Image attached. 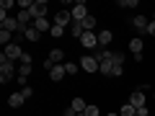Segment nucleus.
Masks as SVG:
<instances>
[{"instance_id":"obj_1","label":"nucleus","mask_w":155,"mask_h":116,"mask_svg":"<svg viewBox=\"0 0 155 116\" xmlns=\"http://www.w3.org/2000/svg\"><path fill=\"white\" fill-rule=\"evenodd\" d=\"M16 70H18V67H16V62H11L5 54H0V83H3V85H5V83H11V80H13V75H16Z\"/></svg>"},{"instance_id":"obj_2","label":"nucleus","mask_w":155,"mask_h":116,"mask_svg":"<svg viewBox=\"0 0 155 116\" xmlns=\"http://www.w3.org/2000/svg\"><path fill=\"white\" fill-rule=\"evenodd\" d=\"M80 44H83L85 47V49H98V34H96V31H85L83 34V36H80Z\"/></svg>"},{"instance_id":"obj_3","label":"nucleus","mask_w":155,"mask_h":116,"mask_svg":"<svg viewBox=\"0 0 155 116\" xmlns=\"http://www.w3.org/2000/svg\"><path fill=\"white\" fill-rule=\"evenodd\" d=\"M78 65H80V70H85V72H98V70H101V65L93 60V54L80 57V62H78Z\"/></svg>"},{"instance_id":"obj_4","label":"nucleus","mask_w":155,"mask_h":116,"mask_svg":"<svg viewBox=\"0 0 155 116\" xmlns=\"http://www.w3.org/2000/svg\"><path fill=\"white\" fill-rule=\"evenodd\" d=\"M3 49H5V52H3V54H5L8 57V60H11V62H21V57H23V49H21V44H16V41H13V44H8V47H3Z\"/></svg>"},{"instance_id":"obj_5","label":"nucleus","mask_w":155,"mask_h":116,"mask_svg":"<svg viewBox=\"0 0 155 116\" xmlns=\"http://www.w3.org/2000/svg\"><path fill=\"white\" fill-rule=\"evenodd\" d=\"M72 13V21H85L88 18V8H85V3H75V5L70 8Z\"/></svg>"},{"instance_id":"obj_6","label":"nucleus","mask_w":155,"mask_h":116,"mask_svg":"<svg viewBox=\"0 0 155 116\" xmlns=\"http://www.w3.org/2000/svg\"><path fill=\"white\" fill-rule=\"evenodd\" d=\"M31 16H34V21H36V18H47V0H34Z\"/></svg>"},{"instance_id":"obj_7","label":"nucleus","mask_w":155,"mask_h":116,"mask_svg":"<svg viewBox=\"0 0 155 116\" xmlns=\"http://www.w3.org/2000/svg\"><path fill=\"white\" fill-rule=\"evenodd\" d=\"M54 23L67 28V26L72 23V13H70V11H57V13H54Z\"/></svg>"},{"instance_id":"obj_8","label":"nucleus","mask_w":155,"mask_h":116,"mask_svg":"<svg viewBox=\"0 0 155 116\" xmlns=\"http://www.w3.org/2000/svg\"><path fill=\"white\" fill-rule=\"evenodd\" d=\"M18 23H21V31L23 28H28V26H34V16H31V11H18Z\"/></svg>"},{"instance_id":"obj_9","label":"nucleus","mask_w":155,"mask_h":116,"mask_svg":"<svg viewBox=\"0 0 155 116\" xmlns=\"http://www.w3.org/2000/svg\"><path fill=\"white\" fill-rule=\"evenodd\" d=\"M93 60L98 62V65H106V62H111V52H109V49H101V47H98V49L93 52ZM111 65H114V62H111Z\"/></svg>"},{"instance_id":"obj_10","label":"nucleus","mask_w":155,"mask_h":116,"mask_svg":"<svg viewBox=\"0 0 155 116\" xmlns=\"http://www.w3.org/2000/svg\"><path fill=\"white\" fill-rule=\"evenodd\" d=\"M147 23H150V21H147V18H145V16H134V18H132V26L137 28V31L142 34V36H145V34H147Z\"/></svg>"},{"instance_id":"obj_11","label":"nucleus","mask_w":155,"mask_h":116,"mask_svg":"<svg viewBox=\"0 0 155 116\" xmlns=\"http://www.w3.org/2000/svg\"><path fill=\"white\" fill-rule=\"evenodd\" d=\"M129 103H132L134 108H142V106H147V103H145V93H142V90H134V93L129 95Z\"/></svg>"},{"instance_id":"obj_12","label":"nucleus","mask_w":155,"mask_h":116,"mask_svg":"<svg viewBox=\"0 0 155 116\" xmlns=\"http://www.w3.org/2000/svg\"><path fill=\"white\" fill-rule=\"evenodd\" d=\"M111 39H114V34H111L109 28H104V31H98V47H101V49H106V47L111 44Z\"/></svg>"},{"instance_id":"obj_13","label":"nucleus","mask_w":155,"mask_h":116,"mask_svg":"<svg viewBox=\"0 0 155 116\" xmlns=\"http://www.w3.org/2000/svg\"><path fill=\"white\" fill-rule=\"evenodd\" d=\"M23 101H26V98H23L21 90H18V93H11V95H8V106H11V108H21Z\"/></svg>"},{"instance_id":"obj_14","label":"nucleus","mask_w":155,"mask_h":116,"mask_svg":"<svg viewBox=\"0 0 155 116\" xmlns=\"http://www.w3.org/2000/svg\"><path fill=\"white\" fill-rule=\"evenodd\" d=\"M65 75H67V70H65V65H57L54 70L49 72V80H52V83H60V80H62V77H65Z\"/></svg>"},{"instance_id":"obj_15","label":"nucleus","mask_w":155,"mask_h":116,"mask_svg":"<svg viewBox=\"0 0 155 116\" xmlns=\"http://www.w3.org/2000/svg\"><path fill=\"white\" fill-rule=\"evenodd\" d=\"M3 28L13 34V31H21V23H18V18H11V16H8L5 21H3Z\"/></svg>"},{"instance_id":"obj_16","label":"nucleus","mask_w":155,"mask_h":116,"mask_svg":"<svg viewBox=\"0 0 155 116\" xmlns=\"http://www.w3.org/2000/svg\"><path fill=\"white\" fill-rule=\"evenodd\" d=\"M34 28H36L39 34H47V31H52V26H49V21H47V18H36V21H34Z\"/></svg>"},{"instance_id":"obj_17","label":"nucleus","mask_w":155,"mask_h":116,"mask_svg":"<svg viewBox=\"0 0 155 116\" xmlns=\"http://www.w3.org/2000/svg\"><path fill=\"white\" fill-rule=\"evenodd\" d=\"M70 108L75 111V114H85V108H88V103H85L83 98H72V103H70Z\"/></svg>"},{"instance_id":"obj_18","label":"nucleus","mask_w":155,"mask_h":116,"mask_svg":"<svg viewBox=\"0 0 155 116\" xmlns=\"http://www.w3.org/2000/svg\"><path fill=\"white\" fill-rule=\"evenodd\" d=\"M70 34H72L75 39H80V36H83V34H85V28H83V21H72V23H70Z\"/></svg>"},{"instance_id":"obj_19","label":"nucleus","mask_w":155,"mask_h":116,"mask_svg":"<svg viewBox=\"0 0 155 116\" xmlns=\"http://www.w3.org/2000/svg\"><path fill=\"white\" fill-rule=\"evenodd\" d=\"M47 60H49V62H54V65H62V60H65V52H62V49H52Z\"/></svg>"},{"instance_id":"obj_20","label":"nucleus","mask_w":155,"mask_h":116,"mask_svg":"<svg viewBox=\"0 0 155 116\" xmlns=\"http://www.w3.org/2000/svg\"><path fill=\"white\" fill-rule=\"evenodd\" d=\"M129 52H132V54H142V39L140 36H134L132 41H129Z\"/></svg>"},{"instance_id":"obj_21","label":"nucleus","mask_w":155,"mask_h":116,"mask_svg":"<svg viewBox=\"0 0 155 116\" xmlns=\"http://www.w3.org/2000/svg\"><path fill=\"white\" fill-rule=\"evenodd\" d=\"M23 36H26L28 41H39V39H41V34H39L34 26H28V28H23Z\"/></svg>"},{"instance_id":"obj_22","label":"nucleus","mask_w":155,"mask_h":116,"mask_svg":"<svg viewBox=\"0 0 155 116\" xmlns=\"http://www.w3.org/2000/svg\"><path fill=\"white\" fill-rule=\"evenodd\" d=\"M119 116H137V108H134L132 103H124L122 108H119Z\"/></svg>"},{"instance_id":"obj_23","label":"nucleus","mask_w":155,"mask_h":116,"mask_svg":"<svg viewBox=\"0 0 155 116\" xmlns=\"http://www.w3.org/2000/svg\"><path fill=\"white\" fill-rule=\"evenodd\" d=\"M52 36H54V39H62V36H65V26H57V23H52Z\"/></svg>"},{"instance_id":"obj_24","label":"nucleus","mask_w":155,"mask_h":116,"mask_svg":"<svg viewBox=\"0 0 155 116\" xmlns=\"http://www.w3.org/2000/svg\"><path fill=\"white\" fill-rule=\"evenodd\" d=\"M0 44H3V47L13 44V39H11V31H5V28H3V31H0Z\"/></svg>"},{"instance_id":"obj_25","label":"nucleus","mask_w":155,"mask_h":116,"mask_svg":"<svg viewBox=\"0 0 155 116\" xmlns=\"http://www.w3.org/2000/svg\"><path fill=\"white\" fill-rule=\"evenodd\" d=\"M111 62L122 67V65H124V52H111Z\"/></svg>"},{"instance_id":"obj_26","label":"nucleus","mask_w":155,"mask_h":116,"mask_svg":"<svg viewBox=\"0 0 155 116\" xmlns=\"http://www.w3.org/2000/svg\"><path fill=\"white\" fill-rule=\"evenodd\" d=\"M83 28H85V31H93V28H96V16H88V18H85V21H83Z\"/></svg>"},{"instance_id":"obj_27","label":"nucleus","mask_w":155,"mask_h":116,"mask_svg":"<svg viewBox=\"0 0 155 116\" xmlns=\"http://www.w3.org/2000/svg\"><path fill=\"white\" fill-rule=\"evenodd\" d=\"M85 116H101V108L93 103H88V108H85Z\"/></svg>"},{"instance_id":"obj_28","label":"nucleus","mask_w":155,"mask_h":116,"mask_svg":"<svg viewBox=\"0 0 155 116\" xmlns=\"http://www.w3.org/2000/svg\"><path fill=\"white\" fill-rule=\"evenodd\" d=\"M34 0H18V11H31Z\"/></svg>"},{"instance_id":"obj_29","label":"nucleus","mask_w":155,"mask_h":116,"mask_svg":"<svg viewBox=\"0 0 155 116\" xmlns=\"http://www.w3.org/2000/svg\"><path fill=\"white\" fill-rule=\"evenodd\" d=\"M137 0H119V8H137Z\"/></svg>"},{"instance_id":"obj_30","label":"nucleus","mask_w":155,"mask_h":116,"mask_svg":"<svg viewBox=\"0 0 155 116\" xmlns=\"http://www.w3.org/2000/svg\"><path fill=\"white\" fill-rule=\"evenodd\" d=\"M65 70H67V75H75V72L80 70V65H75V62H67V65H65Z\"/></svg>"},{"instance_id":"obj_31","label":"nucleus","mask_w":155,"mask_h":116,"mask_svg":"<svg viewBox=\"0 0 155 116\" xmlns=\"http://www.w3.org/2000/svg\"><path fill=\"white\" fill-rule=\"evenodd\" d=\"M18 75H21V77H28V75H31V65H21V67H18Z\"/></svg>"},{"instance_id":"obj_32","label":"nucleus","mask_w":155,"mask_h":116,"mask_svg":"<svg viewBox=\"0 0 155 116\" xmlns=\"http://www.w3.org/2000/svg\"><path fill=\"white\" fill-rule=\"evenodd\" d=\"M18 3H13V0H3V3H0V8H3V11H11V8H16Z\"/></svg>"},{"instance_id":"obj_33","label":"nucleus","mask_w":155,"mask_h":116,"mask_svg":"<svg viewBox=\"0 0 155 116\" xmlns=\"http://www.w3.org/2000/svg\"><path fill=\"white\" fill-rule=\"evenodd\" d=\"M122 72H124V67H119V65L111 67V77H122Z\"/></svg>"},{"instance_id":"obj_34","label":"nucleus","mask_w":155,"mask_h":116,"mask_svg":"<svg viewBox=\"0 0 155 116\" xmlns=\"http://www.w3.org/2000/svg\"><path fill=\"white\" fill-rule=\"evenodd\" d=\"M111 67H114V65H111V62H106V65H101V70H98V72H104V75H109V77H111Z\"/></svg>"},{"instance_id":"obj_35","label":"nucleus","mask_w":155,"mask_h":116,"mask_svg":"<svg viewBox=\"0 0 155 116\" xmlns=\"http://www.w3.org/2000/svg\"><path fill=\"white\" fill-rule=\"evenodd\" d=\"M21 93H23V98L28 101V98H31V95H34V90H31V88H28V85H26V88H21Z\"/></svg>"},{"instance_id":"obj_36","label":"nucleus","mask_w":155,"mask_h":116,"mask_svg":"<svg viewBox=\"0 0 155 116\" xmlns=\"http://www.w3.org/2000/svg\"><path fill=\"white\" fill-rule=\"evenodd\" d=\"M21 65H31V54H28V52H23V57H21Z\"/></svg>"},{"instance_id":"obj_37","label":"nucleus","mask_w":155,"mask_h":116,"mask_svg":"<svg viewBox=\"0 0 155 116\" xmlns=\"http://www.w3.org/2000/svg\"><path fill=\"white\" fill-rule=\"evenodd\" d=\"M150 114V108H147V106H142V108H137V116H147Z\"/></svg>"},{"instance_id":"obj_38","label":"nucleus","mask_w":155,"mask_h":116,"mask_svg":"<svg viewBox=\"0 0 155 116\" xmlns=\"http://www.w3.org/2000/svg\"><path fill=\"white\" fill-rule=\"evenodd\" d=\"M147 34H150V36H155V21L147 23Z\"/></svg>"},{"instance_id":"obj_39","label":"nucleus","mask_w":155,"mask_h":116,"mask_svg":"<svg viewBox=\"0 0 155 116\" xmlns=\"http://www.w3.org/2000/svg\"><path fill=\"white\" fill-rule=\"evenodd\" d=\"M106 116H119V114H114V111H109V114H106Z\"/></svg>"},{"instance_id":"obj_40","label":"nucleus","mask_w":155,"mask_h":116,"mask_svg":"<svg viewBox=\"0 0 155 116\" xmlns=\"http://www.w3.org/2000/svg\"><path fill=\"white\" fill-rule=\"evenodd\" d=\"M75 116H85V114H75Z\"/></svg>"},{"instance_id":"obj_41","label":"nucleus","mask_w":155,"mask_h":116,"mask_svg":"<svg viewBox=\"0 0 155 116\" xmlns=\"http://www.w3.org/2000/svg\"><path fill=\"white\" fill-rule=\"evenodd\" d=\"M153 21H155V13H153Z\"/></svg>"},{"instance_id":"obj_42","label":"nucleus","mask_w":155,"mask_h":116,"mask_svg":"<svg viewBox=\"0 0 155 116\" xmlns=\"http://www.w3.org/2000/svg\"><path fill=\"white\" fill-rule=\"evenodd\" d=\"M153 98H155V93H153Z\"/></svg>"}]
</instances>
